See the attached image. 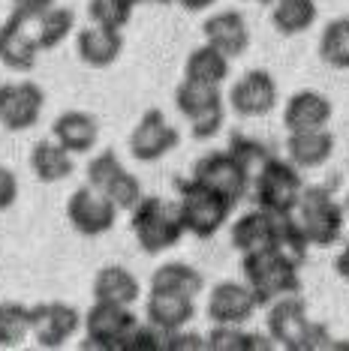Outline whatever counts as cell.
<instances>
[{
	"instance_id": "6da1fadb",
	"label": "cell",
	"mask_w": 349,
	"mask_h": 351,
	"mask_svg": "<svg viewBox=\"0 0 349 351\" xmlns=\"http://www.w3.org/2000/svg\"><path fill=\"white\" fill-rule=\"evenodd\" d=\"M268 337L286 351H319L331 348L328 327L307 315V303L298 294H283L268 303Z\"/></svg>"
},
{
	"instance_id": "7a4b0ae2",
	"label": "cell",
	"mask_w": 349,
	"mask_h": 351,
	"mask_svg": "<svg viewBox=\"0 0 349 351\" xmlns=\"http://www.w3.org/2000/svg\"><path fill=\"white\" fill-rule=\"evenodd\" d=\"M174 189H178V217L181 226H184V234H193L199 241H208L220 228L229 222L235 204L229 202L226 195L214 193L211 186L187 178V180H174Z\"/></svg>"
},
{
	"instance_id": "3957f363",
	"label": "cell",
	"mask_w": 349,
	"mask_h": 351,
	"mask_svg": "<svg viewBox=\"0 0 349 351\" xmlns=\"http://www.w3.org/2000/svg\"><path fill=\"white\" fill-rule=\"evenodd\" d=\"M241 270L244 282L250 285L256 306H268L271 300L283 294H298L301 291V267L283 258L277 250H256L241 255Z\"/></svg>"
},
{
	"instance_id": "277c9868",
	"label": "cell",
	"mask_w": 349,
	"mask_h": 351,
	"mask_svg": "<svg viewBox=\"0 0 349 351\" xmlns=\"http://www.w3.org/2000/svg\"><path fill=\"white\" fill-rule=\"evenodd\" d=\"M130 228L139 241L142 252L160 255L181 243L184 226L178 217V204L166 202L160 195H142L139 204L130 210Z\"/></svg>"
},
{
	"instance_id": "5b68a950",
	"label": "cell",
	"mask_w": 349,
	"mask_h": 351,
	"mask_svg": "<svg viewBox=\"0 0 349 351\" xmlns=\"http://www.w3.org/2000/svg\"><path fill=\"white\" fill-rule=\"evenodd\" d=\"M301 189H304L301 169H295L289 159L274 156V154L268 156L250 178L253 202H256V207H262V210L274 213V217H286V213L295 210Z\"/></svg>"
},
{
	"instance_id": "8992f818",
	"label": "cell",
	"mask_w": 349,
	"mask_h": 351,
	"mask_svg": "<svg viewBox=\"0 0 349 351\" xmlns=\"http://www.w3.org/2000/svg\"><path fill=\"white\" fill-rule=\"evenodd\" d=\"M301 231L307 234L311 246H331L344 237L346 210L335 202L328 186H304L298 195V204L292 210Z\"/></svg>"
},
{
	"instance_id": "52a82bcc",
	"label": "cell",
	"mask_w": 349,
	"mask_h": 351,
	"mask_svg": "<svg viewBox=\"0 0 349 351\" xmlns=\"http://www.w3.org/2000/svg\"><path fill=\"white\" fill-rule=\"evenodd\" d=\"M85 324V348L97 351H126L139 318L130 306L109 300H93V306L82 318Z\"/></svg>"
},
{
	"instance_id": "ba28073f",
	"label": "cell",
	"mask_w": 349,
	"mask_h": 351,
	"mask_svg": "<svg viewBox=\"0 0 349 351\" xmlns=\"http://www.w3.org/2000/svg\"><path fill=\"white\" fill-rule=\"evenodd\" d=\"M190 178L205 183V186H211L214 193L226 195L232 204H238L247 198L253 174H250L247 165L238 162L229 150H214V154H205L199 162L193 165V174H190Z\"/></svg>"
},
{
	"instance_id": "9c48e42d",
	"label": "cell",
	"mask_w": 349,
	"mask_h": 351,
	"mask_svg": "<svg viewBox=\"0 0 349 351\" xmlns=\"http://www.w3.org/2000/svg\"><path fill=\"white\" fill-rule=\"evenodd\" d=\"M45 93L36 82H3L0 84V126L10 132L34 130L43 117Z\"/></svg>"
},
{
	"instance_id": "30bf717a",
	"label": "cell",
	"mask_w": 349,
	"mask_h": 351,
	"mask_svg": "<svg viewBox=\"0 0 349 351\" xmlns=\"http://www.w3.org/2000/svg\"><path fill=\"white\" fill-rule=\"evenodd\" d=\"M82 315L76 306L63 300H49L30 306V337L36 339L39 348H60L78 333Z\"/></svg>"
},
{
	"instance_id": "8fae6325",
	"label": "cell",
	"mask_w": 349,
	"mask_h": 351,
	"mask_svg": "<svg viewBox=\"0 0 349 351\" xmlns=\"http://www.w3.org/2000/svg\"><path fill=\"white\" fill-rule=\"evenodd\" d=\"M67 219L82 237H100L115 228L117 207L109 202L100 189L93 186H78L73 195L67 198Z\"/></svg>"
},
{
	"instance_id": "7c38bea8",
	"label": "cell",
	"mask_w": 349,
	"mask_h": 351,
	"mask_svg": "<svg viewBox=\"0 0 349 351\" xmlns=\"http://www.w3.org/2000/svg\"><path fill=\"white\" fill-rule=\"evenodd\" d=\"M181 145V132L166 121L160 108H148L130 132V154L139 162H157Z\"/></svg>"
},
{
	"instance_id": "4fadbf2b",
	"label": "cell",
	"mask_w": 349,
	"mask_h": 351,
	"mask_svg": "<svg viewBox=\"0 0 349 351\" xmlns=\"http://www.w3.org/2000/svg\"><path fill=\"white\" fill-rule=\"evenodd\" d=\"M277 106V82L268 69H250L229 87V108L238 117H265Z\"/></svg>"
},
{
	"instance_id": "5bb4252c",
	"label": "cell",
	"mask_w": 349,
	"mask_h": 351,
	"mask_svg": "<svg viewBox=\"0 0 349 351\" xmlns=\"http://www.w3.org/2000/svg\"><path fill=\"white\" fill-rule=\"evenodd\" d=\"M256 298H253L247 282H235V279H226V282H217L208 294V322L211 324H247L253 313H256Z\"/></svg>"
},
{
	"instance_id": "9a60e30c",
	"label": "cell",
	"mask_w": 349,
	"mask_h": 351,
	"mask_svg": "<svg viewBox=\"0 0 349 351\" xmlns=\"http://www.w3.org/2000/svg\"><path fill=\"white\" fill-rule=\"evenodd\" d=\"M202 36L208 45H214L217 51H223L229 60L241 58V54H247V49H250L247 19H244L238 10H223V12H214L211 19H205Z\"/></svg>"
},
{
	"instance_id": "2e32d148",
	"label": "cell",
	"mask_w": 349,
	"mask_h": 351,
	"mask_svg": "<svg viewBox=\"0 0 349 351\" xmlns=\"http://www.w3.org/2000/svg\"><path fill=\"white\" fill-rule=\"evenodd\" d=\"M76 51L85 66L109 69V66H115L124 51V34L121 30H112V27L87 25L76 34Z\"/></svg>"
},
{
	"instance_id": "e0dca14e",
	"label": "cell",
	"mask_w": 349,
	"mask_h": 351,
	"mask_svg": "<svg viewBox=\"0 0 349 351\" xmlns=\"http://www.w3.org/2000/svg\"><path fill=\"white\" fill-rule=\"evenodd\" d=\"M335 145H337L335 132H331L328 126L289 132L286 135V159L301 171L322 169V165L331 159V154H335Z\"/></svg>"
},
{
	"instance_id": "ac0fdd59",
	"label": "cell",
	"mask_w": 349,
	"mask_h": 351,
	"mask_svg": "<svg viewBox=\"0 0 349 351\" xmlns=\"http://www.w3.org/2000/svg\"><path fill=\"white\" fill-rule=\"evenodd\" d=\"M39 60V45L34 30L15 19H6L0 25V63L12 73H34Z\"/></svg>"
},
{
	"instance_id": "d6986e66",
	"label": "cell",
	"mask_w": 349,
	"mask_h": 351,
	"mask_svg": "<svg viewBox=\"0 0 349 351\" xmlns=\"http://www.w3.org/2000/svg\"><path fill=\"white\" fill-rule=\"evenodd\" d=\"M331 114H335V106H331V99L325 93L298 90L283 106V126H286V132L319 130V126L331 123Z\"/></svg>"
},
{
	"instance_id": "ffe728a7",
	"label": "cell",
	"mask_w": 349,
	"mask_h": 351,
	"mask_svg": "<svg viewBox=\"0 0 349 351\" xmlns=\"http://www.w3.org/2000/svg\"><path fill=\"white\" fill-rule=\"evenodd\" d=\"M196 298H184V294H172V291H154L150 289L145 300V318L148 324L160 327V330L172 333L187 327L196 318Z\"/></svg>"
},
{
	"instance_id": "44dd1931",
	"label": "cell",
	"mask_w": 349,
	"mask_h": 351,
	"mask_svg": "<svg viewBox=\"0 0 349 351\" xmlns=\"http://www.w3.org/2000/svg\"><path fill=\"white\" fill-rule=\"evenodd\" d=\"M52 138L69 154H91L100 141V123L87 111H63L58 121L52 123Z\"/></svg>"
},
{
	"instance_id": "7402d4cb",
	"label": "cell",
	"mask_w": 349,
	"mask_h": 351,
	"mask_svg": "<svg viewBox=\"0 0 349 351\" xmlns=\"http://www.w3.org/2000/svg\"><path fill=\"white\" fill-rule=\"evenodd\" d=\"M274 231H277V217L262 207L241 213L232 222V246L238 252H256V250H268L274 243Z\"/></svg>"
},
{
	"instance_id": "603a6c76",
	"label": "cell",
	"mask_w": 349,
	"mask_h": 351,
	"mask_svg": "<svg viewBox=\"0 0 349 351\" xmlns=\"http://www.w3.org/2000/svg\"><path fill=\"white\" fill-rule=\"evenodd\" d=\"M142 294V282L133 270L124 265H109L93 276V300H109L121 303V306H133Z\"/></svg>"
},
{
	"instance_id": "cb8c5ba5",
	"label": "cell",
	"mask_w": 349,
	"mask_h": 351,
	"mask_svg": "<svg viewBox=\"0 0 349 351\" xmlns=\"http://www.w3.org/2000/svg\"><path fill=\"white\" fill-rule=\"evenodd\" d=\"M30 171L36 174L39 183H60L73 178L76 162L67 147H60L54 138H49V141H36L34 150H30Z\"/></svg>"
},
{
	"instance_id": "d4e9b609",
	"label": "cell",
	"mask_w": 349,
	"mask_h": 351,
	"mask_svg": "<svg viewBox=\"0 0 349 351\" xmlns=\"http://www.w3.org/2000/svg\"><path fill=\"white\" fill-rule=\"evenodd\" d=\"M150 289L154 291H172V294H184V298H196L205 289V276L187 261H166L154 270L150 276Z\"/></svg>"
},
{
	"instance_id": "484cf974",
	"label": "cell",
	"mask_w": 349,
	"mask_h": 351,
	"mask_svg": "<svg viewBox=\"0 0 349 351\" xmlns=\"http://www.w3.org/2000/svg\"><path fill=\"white\" fill-rule=\"evenodd\" d=\"M184 78H190V82H199V84L220 87L229 78V58L223 51L214 49V45L202 43L199 49H193L187 54Z\"/></svg>"
},
{
	"instance_id": "4316f807",
	"label": "cell",
	"mask_w": 349,
	"mask_h": 351,
	"mask_svg": "<svg viewBox=\"0 0 349 351\" xmlns=\"http://www.w3.org/2000/svg\"><path fill=\"white\" fill-rule=\"evenodd\" d=\"M271 25L280 36H298L316 25L319 6L316 0H274Z\"/></svg>"
},
{
	"instance_id": "83f0119b",
	"label": "cell",
	"mask_w": 349,
	"mask_h": 351,
	"mask_svg": "<svg viewBox=\"0 0 349 351\" xmlns=\"http://www.w3.org/2000/svg\"><path fill=\"white\" fill-rule=\"evenodd\" d=\"M174 108H178L187 121H193V117L208 114V111H214V108H226V106H223V93H220V87L199 84V82L184 78V82L178 84V90H174Z\"/></svg>"
},
{
	"instance_id": "f1b7e54d",
	"label": "cell",
	"mask_w": 349,
	"mask_h": 351,
	"mask_svg": "<svg viewBox=\"0 0 349 351\" xmlns=\"http://www.w3.org/2000/svg\"><path fill=\"white\" fill-rule=\"evenodd\" d=\"M274 342L262 333H247L244 324H214L211 333L205 337L208 351H268Z\"/></svg>"
},
{
	"instance_id": "f546056e",
	"label": "cell",
	"mask_w": 349,
	"mask_h": 351,
	"mask_svg": "<svg viewBox=\"0 0 349 351\" xmlns=\"http://www.w3.org/2000/svg\"><path fill=\"white\" fill-rule=\"evenodd\" d=\"M30 30H34L39 51H52V49H58L60 43H67V36L76 30V12L69 10V6L54 3Z\"/></svg>"
},
{
	"instance_id": "4dcf8cb0",
	"label": "cell",
	"mask_w": 349,
	"mask_h": 351,
	"mask_svg": "<svg viewBox=\"0 0 349 351\" xmlns=\"http://www.w3.org/2000/svg\"><path fill=\"white\" fill-rule=\"evenodd\" d=\"M271 250H277L283 258H289L292 265L304 267L307 265V252H311V241L307 234L301 231L298 219L286 213V217H277V231H274V243Z\"/></svg>"
},
{
	"instance_id": "1f68e13d",
	"label": "cell",
	"mask_w": 349,
	"mask_h": 351,
	"mask_svg": "<svg viewBox=\"0 0 349 351\" xmlns=\"http://www.w3.org/2000/svg\"><path fill=\"white\" fill-rule=\"evenodd\" d=\"M319 58L331 69H349V15L325 25L319 36Z\"/></svg>"
},
{
	"instance_id": "d6a6232c",
	"label": "cell",
	"mask_w": 349,
	"mask_h": 351,
	"mask_svg": "<svg viewBox=\"0 0 349 351\" xmlns=\"http://www.w3.org/2000/svg\"><path fill=\"white\" fill-rule=\"evenodd\" d=\"M30 337V306L0 300V348H19Z\"/></svg>"
},
{
	"instance_id": "836d02e7",
	"label": "cell",
	"mask_w": 349,
	"mask_h": 351,
	"mask_svg": "<svg viewBox=\"0 0 349 351\" xmlns=\"http://www.w3.org/2000/svg\"><path fill=\"white\" fill-rule=\"evenodd\" d=\"M100 193L106 195L109 202H112V204L117 207V210H126V213H130L133 207L139 204V198L145 195V189H142V180L136 178V174L126 171V169H121L112 180L106 183V186L100 189Z\"/></svg>"
},
{
	"instance_id": "e575fe53",
	"label": "cell",
	"mask_w": 349,
	"mask_h": 351,
	"mask_svg": "<svg viewBox=\"0 0 349 351\" xmlns=\"http://www.w3.org/2000/svg\"><path fill=\"white\" fill-rule=\"evenodd\" d=\"M226 150L238 159V162L247 165L250 174L256 171L268 156H271V150H268V145H262L259 138H250V135H244V132H232V138H229V147H226Z\"/></svg>"
},
{
	"instance_id": "d590c367",
	"label": "cell",
	"mask_w": 349,
	"mask_h": 351,
	"mask_svg": "<svg viewBox=\"0 0 349 351\" xmlns=\"http://www.w3.org/2000/svg\"><path fill=\"white\" fill-rule=\"evenodd\" d=\"M121 169H124V162L115 150H100V154L87 162V186L102 189Z\"/></svg>"
},
{
	"instance_id": "8d00e7d4",
	"label": "cell",
	"mask_w": 349,
	"mask_h": 351,
	"mask_svg": "<svg viewBox=\"0 0 349 351\" xmlns=\"http://www.w3.org/2000/svg\"><path fill=\"white\" fill-rule=\"evenodd\" d=\"M133 15L117 10L112 0H91L87 3V25H100V27H112V30H124L130 25Z\"/></svg>"
},
{
	"instance_id": "74e56055",
	"label": "cell",
	"mask_w": 349,
	"mask_h": 351,
	"mask_svg": "<svg viewBox=\"0 0 349 351\" xmlns=\"http://www.w3.org/2000/svg\"><path fill=\"white\" fill-rule=\"evenodd\" d=\"M223 121H226V108H214L208 114H199V117H193V121H187L190 135H193L196 141H208L223 130Z\"/></svg>"
},
{
	"instance_id": "f35d334b",
	"label": "cell",
	"mask_w": 349,
	"mask_h": 351,
	"mask_svg": "<svg viewBox=\"0 0 349 351\" xmlns=\"http://www.w3.org/2000/svg\"><path fill=\"white\" fill-rule=\"evenodd\" d=\"M54 3H58V0H12L10 19L21 21V25H27V27H34L36 21L43 19V15L49 12Z\"/></svg>"
},
{
	"instance_id": "ab89813d",
	"label": "cell",
	"mask_w": 349,
	"mask_h": 351,
	"mask_svg": "<svg viewBox=\"0 0 349 351\" xmlns=\"http://www.w3.org/2000/svg\"><path fill=\"white\" fill-rule=\"evenodd\" d=\"M202 348H205V337H199V333H187L184 327L166 333V351H202Z\"/></svg>"
},
{
	"instance_id": "60d3db41",
	"label": "cell",
	"mask_w": 349,
	"mask_h": 351,
	"mask_svg": "<svg viewBox=\"0 0 349 351\" xmlns=\"http://www.w3.org/2000/svg\"><path fill=\"white\" fill-rule=\"evenodd\" d=\"M15 202H19V178L12 169L0 165V213L10 210Z\"/></svg>"
},
{
	"instance_id": "b9f144b4",
	"label": "cell",
	"mask_w": 349,
	"mask_h": 351,
	"mask_svg": "<svg viewBox=\"0 0 349 351\" xmlns=\"http://www.w3.org/2000/svg\"><path fill=\"white\" fill-rule=\"evenodd\" d=\"M335 270H337V276L344 279V282H349V241H346V246H344V250H340V255H337Z\"/></svg>"
},
{
	"instance_id": "7bdbcfd3",
	"label": "cell",
	"mask_w": 349,
	"mask_h": 351,
	"mask_svg": "<svg viewBox=\"0 0 349 351\" xmlns=\"http://www.w3.org/2000/svg\"><path fill=\"white\" fill-rule=\"evenodd\" d=\"M214 3H217V0H174V6H181V10H187V12H202Z\"/></svg>"
},
{
	"instance_id": "ee69618b",
	"label": "cell",
	"mask_w": 349,
	"mask_h": 351,
	"mask_svg": "<svg viewBox=\"0 0 349 351\" xmlns=\"http://www.w3.org/2000/svg\"><path fill=\"white\" fill-rule=\"evenodd\" d=\"M112 3L117 6V10H124V12H130V15H133V12H136V6H139V3H145V0H112Z\"/></svg>"
},
{
	"instance_id": "f6af8a7d",
	"label": "cell",
	"mask_w": 349,
	"mask_h": 351,
	"mask_svg": "<svg viewBox=\"0 0 349 351\" xmlns=\"http://www.w3.org/2000/svg\"><path fill=\"white\" fill-rule=\"evenodd\" d=\"M145 3H160V6H172L174 0H145Z\"/></svg>"
},
{
	"instance_id": "bcb514c9",
	"label": "cell",
	"mask_w": 349,
	"mask_h": 351,
	"mask_svg": "<svg viewBox=\"0 0 349 351\" xmlns=\"http://www.w3.org/2000/svg\"><path fill=\"white\" fill-rule=\"evenodd\" d=\"M253 3H262V6H271L274 0H253Z\"/></svg>"
},
{
	"instance_id": "7dc6e473",
	"label": "cell",
	"mask_w": 349,
	"mask_h": 351,
	"mask_svg": "<svg viewBox=\"0 0 349 351\" xmlns=\"http://www.w3.org/2000/svg\"><path fill=\"white\" fill-rule=\"evenodd\" d=\"M344 210H346V217H349V193H346V202H344Z\"/></svg>"
}]
</instances>
